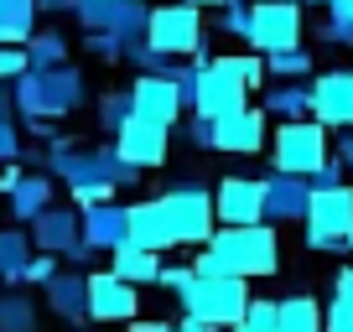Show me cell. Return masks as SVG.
Returning a JSON list of instances; mask_svg holds the SVG:
<instances>
[{
	"instance_id": "obj_1",
	"label": "cell",
	"mask_w": 353,
	"mask_h": 332,
	"mask_svg": "<svg viewBox=\"0 0 353 332\" xmlns=\"http://www.w3.org/2000/svg\"><path fill=\"white\" fill-rule=\"evenodd\" d=\"M281 270V239L276 223H244V229H219L198 255H192V276H239L260 280Z\"/></svg>"
},
{
	"instance_id": "obj_2",
	"label": "cell",
	"mask_w": 353,
	"mask_h": 332,
	"mask_svg": "<svg viewBox=\"0 0 353 332\" xmlns=\"http://www.w3.org/2000/svg\"><path fill=\"white\" fill-rule=\"evenodd\" d=\"M16 114L26 120H68L88 104V78L73 63L63 68H32L26 78H16Z\"/></svg>"
},
{
	"instance_id": "obj_3",
	"label": "cell",
	"mask_w": 353,
	"mask_h": 332,
	"mask_svg": "<svg viewBox=\"0 0 353 332\" xmlns=\"http://www.w3.org/2000/svg\"><path fill=\"white\" fill-rule=\"evenodd\" d=\"M176 301H182V317L219 332V327H234L250 311L254 296H250V280H239V276H192L188 286L176 291Z\"/></svg>"
},
{
	"instance_id": "obj_4",
	"label": "cell",
	"mask_w": 353,
	"mask_h": 332,
	"mask_svg": "<svg viewBox=\"0 0 353 332\" xmlns=\"http://www.w3.org/2000/svg\"><path fill=\"white\" fill-rule=\"evenodd\" d=\"M145 42H151L161 57H172V63H208V32H203V11H198V6H188V0L151 6Z\"/></svg>"
},
{
	"instance_id": "obj_5",
	"label": "cell",
	"mask_w": 353,
	"mask_h": 332,
	"mask_svg": "<svg viewBox=\"0 0 353 332\" xmlns=\"http://www.w3.org/2000/svg\"><path fill=\"white\" fill-rule=\"evenodd\" d=\"M161 208H166V223H172V239L176 244H203L219 234V208H213V192L203 182H172L161 192Z\"/></svg>"
},
{
	"instance_id": "obj_6",
	"label": "cell",
	"mask_w": 353,
	"mask_h": 332,
	"mask_svg": "<svg viewBox=\"0 0 353 332\" xmlns=\"http://www.w3.org/2000/svg\"><path fill=\"white\" fill-rule=\"evenodd\" d=\"M270 161H276V172L312 177L317 166L332 161V151H327V125H317V120L276 125V130H270Z\"/></svg>"
},
{
	"instance_id": "obj_7",
	"label": "cell",
	"mask_w": 353,
	"mask_h": 332,
	"mask_svg": "<svg viewBox=\"0 0 353 332\" xmlns=\"http://www.w3.org/2000/svg\"><path fill=\"white\" fill-rule=\"evenodd\" d=\"M307 249L317 255H343V244L353 234V187H327V192H312V208H307Z\"/></svg>"
},
{
	"instance_id": "obj_8",
	"label": "cell",
	"mask_w": 353,
	"mask_h": 332,
	"mask_svg": "<svg viewBox=\"0 0 353 332\" xmlns=\"http://www.w3.org/2000/svg\"><path fill=\"white\" fill-rule=\"evenodd\" d=\"M307 32V16H301V0H254V26H250V52H286L301 47Z\"/></svg>"
},
{
	"instance_id": "obj_9",
	"label": "cell",
	"mask_w": 353,
	"mask_h": 332,
	"mask_svg": "<svg viewBox=\"0 0 353 332\" xmlns=\"http://www.w3.org/2000/svg\"><path fill=\"white\" fill-rule=\"evenodd\" d=\"M73 16L83 32H110L120 42H141L145 26H151L145 0H73Z\"/></svg>"
},
{
	"instance_id": "obj_10",
	"label": "cell",
	"mask_w": 353,
	"mask_h": 332,
	"mask_svg": "<svg viewBox=\"0 0 353 332\" xmlns=\"http://www.w3.org/2000/svg\"><path fill=\"white\" fill-rule=\"evenodd\" d=\"M141 317V286L120 280L114 270H94L88 276V322L99 327H130Z\"/></svg>"
},
{
	"instance_id": "obj_11",
	"label": "cell",
	"mask_w": 353,
	"mask_h": 332,
	"mask_svg": "<svg viewBox=\"0 0 353 332\" xmlns=\"http://www.w3.org/2000/svg\"><path fill=\"white\" fill-rule=\"evenodd\" d=\"M239 110H250V89H244L219 57H213V63H198V104H192V114H203V120H229V114H239Z\"/></svg>"
},
{
	"instance_id": "obj_12",
	"label": "cell",
	"mask_w": 353,
	"mask_h": 332,
	"mask_svg": "<svg viewBox=\"0 0 353 332\" xmlns=\"http://www.w3.org/2000/svg\"><path fill=\"white\" fill-rule=\"evenodd\" d=\"M312 120L332 135L353 130V68H327L312 78Z\"/></svg>"
},
{
	"instance_id": "obj_13",
	"label": "cell",
	"mask_w": 353,
	"mask_h": 332,
	"mask_svg": "<svg viewBox=\"0 0 353 332\" xmlns=\"http://www.w3.org/2000/svg\"><path fill=\"white\" fill-rule=\"evenodd\" d=\"M130 99H135V114H141V120H156V125H166V130L182 125V114H192L172 73H135Z\"/></svg>"
},
{
	"instance_id": "obj_14",
	"label": "cell",
	"mask_w": 353,
	"mask_h": 332,
	"mask_svg": "<svg viewBox=\"0 0 353 332\" xmlns=\"http://www.w3.org/2000/svg\"><path fill=\"white\" fill-rule=\"evenodd\" d=\"M213 208H219V229L265 223V177H223L213 187Z\"/></svg>"
},
{
	"instance_id": "obj_15",
	"label": "cell",
	"mask_w": 353,
	"mask_h": 332,
	"mask_svg": "<svg viewBox=\"0 0 353 332\" xmlns=\"http://www.w3.org/2000/svg\"><path fill=\"white\" fill-rule=\"evenodd\" d=\"M114 151H120L130 166H141V172H156V166H166V156H172V130L135 114V120L114 135Z\"/></svg>"
},
{
	"instance_id": "obj_16",
	"label": "cell",
	"mask_w": 353,
	"mask_h": 332,
	"mask_svg": "<svg viewBox=\"0 0 353 332\" xmlns=\"http://www.w3.org/2000/svg\"><path fill=\"white\" fill-rule=\"evenodd\" d=\"M270 145V114L265 110H239V114H229V120H213V151H223V156H254V151H265Z\"/></svg>"
},
{
	"instance_id": "obj_17",
	"label": "cell",
	"mask_w": 353,
	"mask_h": 332,
	"mask_svg": "<svg viewBox=\"0 0 353 332\" xmlns=\"http://www.w3.org/2000/svg\"><path fill=\"white\" fill-rule=\"evenodd\" d=\"M312 177H291V172H270L265 177V223H307L312 208Z\"/></svg>"
},
{
	"instance_id": "obj_18",
	"label": "cell",
	"mask_w": 353,
	"mask_h": 332,
	"mask_svg": "<svg viewBox=\"0 0 353 332\" xmlns=\"http://www.w3.org/2000/svg\"><path fill=\"white\" fill-rule=\"evenodd\" d=\"M47 311H52L57 322H68V327H88V276L83 270H57L52 280H47Z\"/></svg>"
},
{
	"instance_id": "obj_19",
	"label": "cell",
	"mask_w": 353,
	"mask_h": 332,
	"mask_svg": "<svg viewBox=\"0 0 353 332\" xmlns=\"http://www.w3.org/2000/svg\"><path fill=\"white\" fill-rule=\"evenodd\" d=\"M26 229H32V244L42 249V255L63 260L68 249L83 239V213H78V208H57V203H52V208H47L42 218H32Z\"/></svg>"
},
{
	"instance_id": "obj_20",
	"label": "cell",
	"mask_w": 353,
	"mask_h": 332,
	"mask_svg": "<svg viewBox=\"0 0 353 332\" xmlns=\"http://www.w3.org/2000/svg\"><path fill=\"white\" fill-rule=\"evenodd\" d=\"M83 213V239L99 249V255H110V249H120L125 239H130V208H125L120 198L99 203V208H78Z\"/></svg>"
},
{
	"instance_id": "obj_21",
	"label": "cell",
	"mask_w": 353,
	"mask_h": 332,
	"mask_svg": "<svg viewBox=\"0 0 353 332\" xmlns=\"http://www.w3.org/2000/svg\"><path fill=\"white\" fill-rule=\"evenodd\" d=\"M52 203H57V177H52V172H42V166H37V172H26V177L6 192V213H11L16 223L42 218Z\"/></svg>"
},
{
	"instance_id": "obj_22",
	"label": "cell",
	"mask_w": 353,
	"mask_h": 332,
	"mask_svg": "<svg viewBox=\"0 0 353 332\" xmlns=\"http://www.w3.org/2000/svg\"><path fill=\"white\" fill-rule=\"evenodd\" d=\"M260 94H265L260 110L270 114V120H281V125L312 120V83H301V78H270Z\"/></svg>"
},
{
	"instance_id": "obj_23",
	"label": "cell",
	"mask_w": 353,
	"mask_h": 332,
	"mask_svg": "<svg viewBox=\"0 0 353 332\" xmlns=\"http://www.w3.org/2000/svg\"><path fill=\"white\" fill-rule=\"evenodd\" d=\"M125 208H130V244H141V249H156V255H161V249H176L161 198H141V203H125Z\"/></svg>"
},
{
	"instance_id": "obj_24",
	"label": "cell",
	"mask_w": 353,
	"mask_h": 332,
	"mask_svg": "<svg viewBox=\"0 0 353 332\" xmlns=\"http://www.w3.org/2000/svg\"><path fill=\"white\" fill-rule=\"evenodd\" d=\"M32 255H37V244H32V229H26V223L0 229V286H6V291H16L26 280Z\"/></svg>"
},
{
	"instance_id": "obj_25",
	"label": "cell",
	"mask_w": 353,
	"mask_h": 332,
	"mask_svg": "<svg viewBox=\"0 0 353 332\" xmlns=\"http://www.w3.org/2000/svg\"><path fill=\"white\" fill-rule=\"evenodd\" d=\"M110 270L120 280H130V286H156V280H161V255L125 239L120 249H110Z\"/></svg>"
},
{
	"instance_id": "obj_26",
	"label": "cell",
	"mask_w": 353,
	"mask_h": 332,
	"mask_svg": "<svg viewBox=\"0 0 353 332\" xmlns=\"http://www.w3.org/2000/svg\"><path fill=\"white\" fill-rule=\"evenodd\" d=\"M37 0H0V47H26L37 37Z\"/></svg>"
},
{
	"instance_id": "obj_27",
	"label": "cell",
	"mask_w": 353,
	"mask_h": 332,
	"mask_svg": "<svg viewBox=\"0 0 353 332\" xmlns=\"http://www.w3.org/2000/svg\"><path fill=\"white\" fill-rule=\"evenodd\" d=\"M42 311H37V296L32 291H0V332H37Z\"/></svg>"
},
{
	"instance_id": "obj_28",
	"label": "cell",
	"mask_w": 353,
	"mask_h": 332,
	"mask_svg": "<svg viewBox=\"0 0 353 332\" xmlns=\"http://www.w3.org/2000/svg\"><path fill=\"white\" fill-rule=\"evenodd\" d=\"M281 332H322V301L296 291L281 301Z\"/></svg>"
},
{
	"instance_id": "obj_29",
	"label": "cell",
	"mask_w": 353,
	"mask_h": 332,
	"mask_svg": "<svg viewBox=\"0 0 353 332\" xmlns=\"http://www.w3.org/2000/svg\"><path fill=\"white\" fill-rule=\"evenodd\" d=\"M130 120H135V99H130V89H110V94L99 99V130L114 141V135H120Z\"/></svg>"
},
{
	"instance_id": "obj_30",
	"label": "cell",
	"mask_w": 353,
	"mask_h": 332,
	"mask_svg": "<svg viewBox=\"0 0 353 332\" xmlns=\"http://www.w3.org/2000/svg\"><path fill=\"white\" fill-rule=\"evenodd\" d=\"M26 57H32V68H63L68 63V37L57 26H47V32H37L26 42Z\"/></svg>"
},
{
	"instance_id": "obj_31",
	"label": "cell",
	"mask_w": 353,
	"mask_h": 332,
	"mask_svg": "<svg viewBox=\"0 0 353 332\" xmlns=\"http://www.w3.org/2000/svg\"><path fill=\"white\" fill-rule=\"evenodd\" d=\"M229 332H281V301L254 296V301H250V311H244V317L234 322Z\"/></svg>"
},
{
	"instance_id": "obj_32",
	"label": "cell",
	"mask_w": 353,
	"mask_h": 332,
	"mask_svg": "<svg viewBox=\"0 0 353 332\" xmlns=\"http://www.w3.org/2000/svg\"><path fill=\"white\" fill-rule=\"evenodd\" d=\"M244 89H265L270 83V68H265V52H234V57H219Z\"/></svg>"
},
{
	"instance_id": "obj_33",
	"label": "cell",
	"mask_w": 353,
	"mask_h": 332,
	"mask_svg": "<svg viewBox=\"0 0 353 332\" xmlns=\"http://www.w3.org/2000/svg\"><path fill=\"white\" fill-rule=\"evenodd\" d=\"M270 78H312V52L307 47H286V52H270L265 57Z\"/></svg>"
},
{
	"instance_id": "obj_34",
	"label": "cell",
	"mask_w": 353,
	"mask_h": 332,
	"mask_svg": "<svg viewBox=\"0 0 353 332\" xmlns=\"http://www.w3.org/2000/svg\"><path fill=\"white\" fill-rule=\"evenodd\" d=\"M125 63H130L135 73H172V68H176L172 57H161L145 37H141V42H125Z\"/></svg>"
},
{
	"instance_id": "obj_35",
	"label": "cell",
	"mask_w": 353,
	"mask_h": 332,
	"mask_svg": "<svg viewBox=\"0 0 353 332\" xmlns=\"http://www.w3.org/2000/svg\"><path fill=\"white\" fill-rule=\"evenodd\" d=\"M219 26H223L229 37H239L244 47H250V26H254V0H229V6L219 11Z\"/></svg>"
},
{
	"instance_id": "obj_36",
	"label": "cell",
	"mask_w": 353,
	"mask_h": 332,
	"mask_svg": "<svg viewBox=\"0 0 353 332\" xmlns=\"http://www.w3.org/2000/svg\"><path fill=\"white\" fill-rule=\"evenodd\" d=\"M83 52L99 57V63H125V42L110 32H83Z\"/></svg>"
},
{
	"instance_id": "obj_37",
	"label": "cell",
	"mask_w": 353,
	"mask_h": 332,
	"mask_svg": "<svg viewBox=\"0 0 353 332\" xmlns=\"http://www.w3.org/2000/svg\"><path fill=\"white\" fill-rule=\"evenodd\" d=\"M32 73V57L26 47H0V83H16V78Z\"/></svg>"
},
{
	"instance_id": "obj_38",
	"label": "cell",
	"mask_w": 353,
	"mask_h": 332,
	"mask_svg": "<svg viewBox=\"0 0 353 332\" xmlns=\"http://www.w3.org/2000/svg\"><path fill=\"white\" fill-rule=\"evenodd\" d=\"M322 332H353V307L348 301L332 296L327 307H322Z\"/></svg>"
},
{
	"instance_id": "obj_39",
	"label": "cell",
	"mask_w": 353,
	"mask_h": 332,
	"mask_svg": "<svg viewBox=\"0 0 353 332\" xmlns=\"http://www.w3.org/2000/svg\"><path fill=\"white\" fill-rule=\"evenodd\" d=\"M57 270H63V265H57V255H42V249H37L32 265H26V280H21V286H47Z\"/></svg>"
},
{
	"instance_id": "obj_40",
	"label": "cell",
	"mask_w": 353,
	"mask_h": 332,
	"mask_svg": "<svg viewBox=\"0 0 353 332\" xmlns=\"http://www.w3.org/2000/svg\"><path fill=\"white\" fill-rule=\"evenodd\" d=\"M343 177H348V166H343L338 156H332L327 166H317V172H312V187H317V192H327V187H348Z\"/></svg>"
},
{
	"instance_id": "obj_41",
	"label": "cell",
	"mask_w": 353,
	"mask_h": 332,
	"mask_svg": "<svg viewBox=\"0 0 353 332\" xmlns=\"http://www.w3.org/2000/svg\"><path fill=\"white\" fill-rule=\"evenodd\" d=\"M317 37H322L327 47H353V26H348V21H338V16H327V21L317 26Z\"/></svg>"
},
{
	"instance_id": "obj_42",
	"label": "cell",
	"mask_w": 353,
	"mask_h": 332,
	"mask_svg": "<svg viewBox=\"0 0 353 332\" xmlns=\"http://www.w3.org/2000/svg\"><path fill=\"white\" fill-rule=\"evenodd\" d=\"M188 280H192V265H161V280H156V286H161V291H172V296H176V291L188 286Z\"/></svg>"
},
{
	"instance_id": "obj_43",
	"label": "cell",
	"mask_w": 353,
	"mask_h": 332,
	"mask_svg": "<svg viewBox=\"0 0 353 332\" xmlns=\"http://www.w3.org/2000/svg\"><path fill=\"white\" fill-rule=\"evenodd\" d=\"M188 141L198 145V151H213V120H203V114H192V120H188Z\"/></svg>"
},
{
	"instance_id": "obj_44",
	"label": "cell",
	"mask_w": 353,
	"mask_h": 332,
	"mask_svg": "<svg viewBox=\"0 0 353 332\" xmlns=\"http://www.w3.org/2000/svg\"><path fill=\"white\" fill-rule=\"evenodd\" d=\"M94 255H99V249H94V244H88V239H78V244H73V249H68L63 260H68V265H73V270H83V265H94Z\"/></svg>"
},
{
	"instance_id": "obj_45",
	"label": "cell",
	"mask_w": 353,
	"mask_h": 332,
	"mask_svg": "<svg viewBox=\"0 0 353 332\" xmlns=\"http://www.w3.org/2000/svg\"><path fill=\"white\" fill-rule=\"evenodd\" d=\"M332 296L353 307V265H348V270H338V280H332Z\"/></svg>"
},
{
	"instance_id": "obj_46",
	"label": "cell",
	"mask_w": 353,
	"mask_h": 332,
	"mask_svg": "<svg viewBox=\"0 0 353 332\" xmlns=\"http://www.w3.org/2000/svg\"><path fill=\"white\" fill-rule=\"evenodd\" d=\"M332 156H338V161H343V166L353 172V130H343L338 141H332Z\"/></svg>"
},
{
	"instance_id": "obj_47",
	"label": "cell",
	"mask_w": 353,
	"mask_h": 332,
	"mask_svg": "<svg viewBox=\"0 0 353 332\" xmlns=\"http://www.w3.org/2000/svg\"><path fill=\"white\" fill-rule=\"evenodd\" d=\"M21 130H26V135H37V141H52V135H57V120H26Z\"/></svg>"
},
{
	"instance_id": "obj_48",
	"label": "cell",
	"mask_w": 353,
	"mask_h": 332,
	"mask_svg": "<svg viewBox=\"0 0 353 332\" xmlns=\"http://www.w3.org/2000/svg\"><path fill=\"white\" fill-rule=\"evenodd\" d=\"M37 11L42 16H63V11H73V0H37Z\"/></svg>"
},
{
	"instance_id": "obj_49",
	"label": "cell",
	"mask_w": 353,
	"mask_h": 332,
	"mask_svg": "<svg viewBox=\"0 0 353 332\" xmlns=\"http://www.w3.org/2000/svg\"><path fill=\"white\" fill-rule=\"evenodd\" d=\"M161 332H208V327H203V322H192V317H182V322H166Z\"/></svg>"
},
{
	"instance_id": "obj_50",
	"label": "cell",
	"mask_w": 353,
	"mask_h": 332,
	"mask_svg": "<svg viewBox=\"0 0 353 332\" xmlns=\"http://www.w3.org/2000/svg\"><path fill=\"white\" fill-rule=\"evenodd\" d=\"M327 16H338V21H348V26H353V0H338Z\"/></svg>"
},
{
	"instance_id": "obj_51",
	"label": "cell",
	"mask_w": 353,
	"mask_h": 332,
	"mask_svg": "<svg viewBox=\"0 0 353 332\" xmlns=\"http://www.w3.org/2000/svg\"><path fill=\"white\" fill-rule=\"evenodd\" d=\"M188 6H198V11H213V6H219V11H223L229 0H188Z\"/></svg>"
},
{
	"instance_id": "obj_52",
	"label": "cell",
	"mask_w": 353,
	"mask_h": 332,
	"mask_svg": "<svg viewBox=\"0 0 353 332\" xmlns=\"http://www.w3.org/2000/svg\"><path fill=\"white\" fill-rule=\"evenodd\" d=\"M312 6H322V11H332V6H338V0H312Z\"/></svg>"
},
{
	"instance_id": "obj_53",
	"label": "cell",
	"mask_w": 353,
	"mask_h": 332,
	"mask_svg": "<svg viewBox=\"0 0 353 332\" xmlns=\"http://www.w3.org/2000/svg\"><path fill=\"white\" fill-rule=\"evenodd\" d=\"M343 255H353V234H348V244H343Z\"/></svg>"
}]
</instances>
